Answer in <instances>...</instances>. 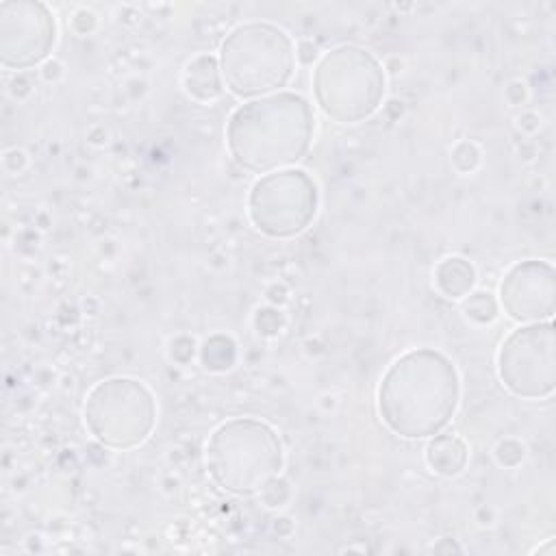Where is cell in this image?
<instances>
[{"mask_svg": "<svg viewBox=\"0 0 556 556\" xmlns=\"http://www.w3.org/2000/svg\"><path fill=\"white\" fill-rule=\"evenodd\" d=\"M458 402L454 367L437 352H410L387 371L378 404L391 430L402 437H428L447 424Z\"/></svg>", "mask_w": 556, "mask_h": 556, "instance_id": "obj_1", "label": "cell"}, {"mask_svg": "<svg viewBox=\"0 0 556 556\" xmlns=\"http://www.w3.org/2000/svg\"><path fill=\"white\" fill-rule=\"evenodd\" d=\"M224 78L232 93L254 96L282 87L293 72V52L289 37L274 28L269 30L261 54H252L239 28L224 41L222 48Z\"/></svg>", "mask_w": 556, "mask_h": 556, "instance_id": "obj_3", "label": "cell"}, {"mask_svg": "<svg viewBox=\"0 0 556 556\" xmlns=\"http://www.w3.org/2000/svg\"><path fill=\"white\" fill-rule=\"evenodd\" d=\"M504 356L523 358V369L504 382L519 395H543L552 391V326H532L515 332L504 345Z\"/></svg>", "mask_w": 556, "mask_h": 556, "instance_id": "obj_4", "label": "cell"}, {"mask_svg": "<svg viewBox=\"0 0 556 556\" xmlns=\"http://www.w3.org/2000/svg\"><path fill=\"white\" fill-rule=\"evenodd\" d=\"M206 463L213 478L228 491L243 495V465H245V495L256 493L265 482L280 471L282 454L274 430L252 419H237L224 424L206 447Z\"/></svg>", "mask_w": 556, "mask_h": 556, "instance_id": "obj_2", "label": "cell"}]
</instances>
